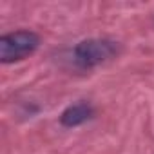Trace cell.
I'll return each instance as SVG.
<instances>
[{
    "mask_svg": "<svg viewBox=\"0 0 154 154\" xmlns=\"http://www.w3.org/2000/svg\"><path fill=\"white\" fill-rule=\"evenodd\" d=\"M120 51L118 42L109 38H89L80 42L72 51L74 63L80 69H93L111 58H114Z\"/></svg>",
    "mask_w": 154,
    "mask_h": 154,
    "instance_id": "obj_1",
    "label": "cell"
},
{
    "mask_svg": "<svg viewBox=\"0 0 154 154\" xmlns=\"http://www.w3.org/2000/svg\"><path fill=\"white\" fill-rule=\"evenodd\" d=\"M40 45V36L33 31L20 29L0 36V62L13 63L31 56Z\"/></svg>",
    "mask_w": 154,
    "mask_h": 154,
    "instance_id": "obj_2",
    "label": "cell"
},
{
    "mask_svg": "<svg viewBox=\"0 0 154 154\" xmlns=\"http://www.w3.org/2000/svg\"><path fill=\"white\" fill-rule=\"evenodd\" d=\"M93 116V107L85 102H80V103H74V105H69L62 116H60V123L63 127H78L82 123H85L89 118Z\"/></svg>",
    "mask_w": 154,
    "mask_h": 154,
    "instance_id": "obj_3",
    "label": "cell"
}]
</instances>
